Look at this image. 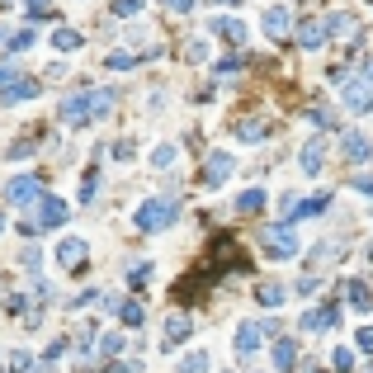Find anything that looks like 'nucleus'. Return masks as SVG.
Instances as JSON below:
<instances>
[{
  "label": "nucleus",
  "mask_w": 373,
  "mask_h": 373,
  "mask_svg": "<svg viewBox=\"0 0 373 373\" xmlns=\"http://www.w3.org/2000/svg\"><path fill=\"white\" fill-rule=\"evenodd\" d=\"M109 109H113V90H90V85H80V90H71V95L62 100V123H66V128H85V123H100Z\"/></svg>",
  "instance_id": "1"
},
{
  "label": "nucleus",
  "mask_w": 373,
  "mask_h": 373,
  "mask_svg": "<svg viewBox=\"0 0 373 373\" xmlns=\"http://www.w3.org/2000/svg\"><path fill=\"white\" fill-rule=\"evenodd\" d=\"M175 217H180V199L161 194V199H147V203L137 208V227H142V232H165Z\"/></svg>",
  "instance_id": "2"
},
{
  "label": "nucleus",
  "mask_w": 373,
  "mask_h": 373,
  "mask_svg": "<svg viewBox=\"0 0 373 373\" xmlns=\"http://www.w3.org/2000/svg\"><path fill=\"white\" fill-rule=\"evenodd\" d=\"M354 189L359 194H373V175H354Z\"/></svg>",
  "instance_id": "42"
},
{
  "label": "nucleus",
  "mask_w": 373,
  "mask_h": 373,
  "mask_svg": "<svg viewBox=\"0 0 373 373\" xmlns=\"http://www.w3.org/2000/svg\"><path fill=\"white\" fill-rule=\"evenodd\" d=\"M118 307V317H123V326H142L147 321V307L137 302V298H128V302H113Z\"/></svg>",
  "instance_id": "20"
},
{
  "label": "nucleus",
  "mask_w": 373,
  "mask_h": 373,
  "mask_svg": "<svg viewBox=\"0 0 373 373\" xmlns=\"http://www.w3.org/2000/svg\"><path fill=\"white\" fill-rule=\"evenodd\" d=\"M43 194V180L38 175H15L10 185H5V203H28V199H38Z\"/></svg>",
  "instance_id": "6"
},
{
  "label": "nucleus",
  "mask_w": 373,
  "mask_h": 373,
  "mask_svg": "<svg viewBox=\"0 0 373 373\" xmlns=\"http://www.w3.org/2000/svg\"><path fill=\"white\" fill-rule=\"evenodd\" d=\"M43 95V80H10V85H0V104L10 109V104H24V100H38Z\"/></svg>",
  "instance_id": "5"
},
{
  "label": "nucleus",
  "mask_w": 373,
  "mask_h": 373,
  "mask_svg": "<svg viewBox=\"0 0 373 373\" xmlns=\"http://www.w3.org/2000/svg\"><path fill=\"white\" fill-rule=\"evenodd\" d=\"M241 71V57H227V62H217V76L227 80V76H237Z\"/></svg>",
  "instance_id": "35"
},
{
  "label": "nucleus",
  "mask_w": 373,
  "mask_h": 373,
  "mask_svg": "<svg viewBox=\"0 0 373 373\" xmlns=\"http://www.w3.org/2000/svg\"><path fill=\"white\" fill-rule=\"evenodd\" d=\"M331 359H336V369H340V373H349V369H354V354H349L345 345L336 349V354H331Z\"/></svg>",
  "instance_id": "34"
},
{
  "label": "nucleus",
  "mask_w": 373,
  "mask_h": 373,
  "mask_svg": "<svg viewBox=\"0 0 373 373\" xmlns=\"http://www.w3.org/2000/svg\"><path fill=\"white\" fill-rule=\"evenodd\" d=\"M53 48H57V53H76V48H80V33H76V28H57V33H53Z\"/></svg>",
  "instance_id": "25"
},
{
  "label": "nucleus",
  "mask_w": 373,
  "mask_h": 373,
  "mask_svg": "<svg viewBox=\"0 0 373 373\" xmlns=\"http://www.w3.org/2000/svg\"><path fill=\"white\" fill-rule=\"evenodd\" d=\"M255 349H260V326H251V321L237 326V354H241V359H251Z\"/></svg>",
  "instance_id": "14"
},
{
  "label": "nucleus",
  "mask_w": 373,
  "mask_h": 373,
  "mask_svg": "<svg viewBox=\"0 0 373 373\" xmlns=\"http://www.w3.org/2000/svg\"><path fill=\"white\" fill-rule=\"evenodd\" d=\"M28 15H33V19H43V15H53V0H28Z\"/></svg>",
  "instance_id": "36"
},
{
  "label": "nucleus",
  "mask_w": 373,
  "mask_h": 373,
  "mask_svg": "<svg viewBox=\"0 0 373 373\" xmlns=\"http://www.w3.org/2000/svg\"><path fill=\"white\" fill-rule=\"evenodd\" d=\"M293 364H298V345H293V340H274V369L289 373Z\"/></svg>",
  "instance_id": "18"
},
{
  "label": "nucleus",
  "mask_w": 373,
  "mask_h": 373,
  "mask_svg": "<svg viewBox=\"0 0 373 373\" xmlns=\"http://www.w3.org/2000/svg\"><path fill=\"white\" fill-rule=\"evenodd\" d=\"M85 255H90V246L80 237H66L62 246H57V260H62V269H76V265H85Z\"/></svg>",
  "instance_id": "11"
},
{
  "label": "nucleus",
  "mask_w": 373,
  "mask_h": 373,
  "mask_svg": "<svg viewBox=\"0 0 373 373\" xmlns=\"http://www.w3.org/2000/svg\"><path fill=\"white\" fill-rule=\"evenodd\" d=\"M28 48H33V28H24V33L10 38V53H28Z\"/></svg>",
  "instance_id": "33"
},
{
  "label": "nucleus",
  "mask_w": 373,
  "mask_h": 373,
  "mask_svg": "<svg viewBox=\"0 0 373 373\" xmlns=\"http://www.w3.org/2000/svg\"><path fill=\"white\" fill-rule=\"evenodd\" d=\"M307 118H312V123H317V128H331V113H326V109H312V113H307Z\"/></svg>",
  "instance_id": "40"
},
{
  "label": "nucleus",
  "mask_w": 373,
  "mask_h": 373,
  "mask_svg": "<svg viewBox=\"0 0 373 373\" xmlns=\"http://www.w3.org/2000/svg\"><path fill=\"white\" fill-rule=\"evenodd\" d=\"M354 345H359V349H369V354H373V326H359V336H354Z\"/></svg>",
  "instance_id": "37"
},
{
  "label": "nucleus",
  "mask_w": 373,
  "mask_h": 373,
  "mask_svg": "<svg viewBox=\"0 0 373 373\" xmlns=\"http://www.w3.org/2000/svg\"><path fill=\"white\" fill-rule=\"evenodd\" d=\"M232 133H237L241 142H265V137H269V123H265V118H241Z\"/></svg>",
  "instance_id": "16"
},
{
  "label": "nucleus",
  "mask_w": 373,
  "mask_h": 373,
  "mask_svg": "<svg viewBox=\"0 0 373 373\" xmlns=\"http://www.w3.org/2000/svg\"><path fill=\"white\" fill-rule=\"evenodd\" d=\"M189 331H194V317H189V312H175V317L165 321V345H180Z\"/></svg>",
  "instance_id": "13"
},
{
  "label": "nucleus",
  "mask_w": 373,
  "mask_h": 373,
  "mask_svg": "<svg viewBox=\"0 0 373 373\" xmlns=\"http://www.w3.org/2000/svg\"><path fill=\"white\" fill-rule=\"evenodd\" d=\"M289 24H293V19H289V10H284V5H269L265 19H260L265 38H274V43H284V38H289Z\"/></svg>",
  "instance_id": "7"
},
{
  "label": "nucleus",
  "mask_w": 373,
  "mask_h": 373,
  "mask_svg": "<svg viewBox=\"0 0 373 373\" xmlns=\"http://www.w3.org/2000/svg\"><path fill=\"white\" fill-rule=\"evenodd\" d=\"M298 165H302L307 175H317L321 165H326V142H321V137H312V142H307V147L298 152Z\"/></svg>",
  "instance_id": "12"
},
{
  "label": "nucleus",
  "mask_w": 373,
  "mask_h": 373,
  "mask_svg": "<svg viewBox=\"0 0 373 373\" xmlns=\"http://www.w3.org/2000/svg\"><path fill=\"white\" fill-rule=\"evenodd\" d=\"M340 95H345V104L359 113V109H373V62H364L359 71H349L345 85H340Z\"/></svg>",
  "instance_id": "3"
},
{
  "label": "nucleus",
  "mask_w": 373,
  "mask_h": 373,
  "mask_svg": "<svg viewBox=\"0 0 373 373\" xmlns=\"http://www.w3.org/2000/svg\"><path fill=\"white\" fill-rule=\"evenodd\" d=\"M232 170H237V161H232V152H213V156H208V165H203V185H222V180H227V175H232Z\"/></svg>",
  "instance_id": "8"
},
{
  "label": "nucleus",
  "mask_w": 373,
  "mask_h": 373,
  "mask_svg": "<svg viewBox=\"0 0 373 373\" xmlns=\"http://www.w3.org/2000/svg\"><path fill=\"white\" fill-rule=\"evenodd\" d=\"M232 5H237V0H232Z\"/></svg>",
  "instance_id": "46"
},
{
  "label": "nucleus",
  "mask_w": 373,
  "mask_h": 373,
  "mask_svg": "<svg viewBox=\"0 0 373 373\" xmlns=\"http://www.w3.org/2000/svg\"><path fill=\"white\" fill-rule=\"evenodd\" d=\"M331 208V194H312V199H302L293 208V217H317V213H326Z\"/></svg>",
  "instance_id": "19"
},
{
  "label": "nucleus",
  "mask_w": 373,
  "mask_h": 373,
  "mask_svg": "<svg viewBox=\"0 0 373 373\" xmlns=\"http://www.w3.org/2000/svg\"><path fill=\"white\" fill-rule=\"evenodd\" d=\"M345 298H349V307H354V312H369V307H373V293H369V284H364V279H349Z\"/></svg>",
  "instance_id": "15"
},
{
  "label": "nucleus",
  "mask_w": 373,
  "mask_h": 373,
  "mask_svg": "<svg viewBox=\"0 0 373 373\" xmlns=\"http://www.w3.org/2000/svg\"><path fill=\"white\" fill-rule=\"evenodd\" d=\"M161 53V48H147V53H109V71H128V66H137L142 57Z\"/></svg>",
  "instance_id": "21"
},
{
  "label": "nucleus",
  "mask_w": 373,
  "mask_h": 373,
  "mask_svg": "<svg viewBox=\"0 0 373 373\" xmlns=\"http://www.w3.org/2000/svg\"><path fill=\"white\" fill-rule=\"evenodd\" d=\"M10 369H15V373H24V369H28V349H19V354L10 359Z\"/></svg>",
  "instance_id": "41"
},
{
  "label": "nucleus",
  "mask_w": 373,
  "mask_h": 373,
  "mask_svg": "<svg viewBox=\"0 0 373 373\" xmlns=\"http://www.w3.org/2000/svg\"><path fill=\"white\" fill-rule=\"evenodd\" d=\"M113 15L118 19H133V15H142V0H113Z\"/></svg>",
  "instance_id": "29"
},
{
  "label": "nucleus",
  "mask_w": 373,
  "mask_h": 373,
  "mask_svg": "<svg viewBox=\"0 0 373 373\" xmlns=\"http://www.w3.org/2000/svg\"><path fill=\"white\" fill-rule=\"evenodd\" d=\"M62 222H66V199L43 194V203H38V227H62Z\"/></svg>",
  "instance_id": "10"
},
{
  "label": "nucleus",
  "mask_w": 373,
  "mask_h": 373,
  "mask_svg": "<svg viewBox=\"0 0 373 373\" xmlns=\"http://www.w3.org/2000/svg\"><path fill=\"white\" fill-rule=\"evenodd\" d=\"M326 33H354L349 15H331V19H326Z\"/></svg>",
  "instance_id": "31"
},
{
  "label": "nucleus",
  "mask_w": 373,
  "mask_h": 373,
  "mask_svg": "<svg viewBox=\"0 0 373 373\" xmlns=\"http://www.w3.org/2000/svg\"><path fill=\"white\" fill-rule=\"evenodd\" d=\"M213 28L227 43H246V24H241V19H213Z\"/></svg>",
  "instance_id": "23"
},
{
  "label": "nucleus",
  "mask_w": 373,
  "mask_h": 373,
  "mask_svg": "<svg viewBox=\"0 0 373 373\" xmlns=\"http://www.w3.org/2000/svg\"><path fill=\"white\" fill-rule=\"evenodd\" d=\"M340 321V307H331V302H321L312 312H302V331H331Z\"/></svg>",
  "instance_id": "9"
},
{
  "label": "nucleus",
  "mask_w": 373,
  "mask_h": 373,
  "mask_svg": "<svg viewBox=\"0 0 373 373\" xmlns=\"http://www.w3.org/2000/svg\"><path fill=\"white\" fill-rule=\"evenodd\" d=\"M100 345H104V354H118V349H123V336H113V331H109Z\"/></svg>",
  "instance_id": "38"
},
{
  "label": "nucleus",
  "mask_w": 373,
  "mask_h": 373,
  "mask_svg": "<svg viewBox=\"0 0 373 373\" xmlns=\"http://www.w3.org/2000/svg\"><path fill=\"white\" fill-rule=\"evenodd\" d=\"M0 10H10V0H0Z\"/></svg>",
  "instance_id": "43"
},
{
  "label": "nucleus",
  "mask_w": 373,
  "mask_h": 373,
  "mask_svg": "<svg viewBox=\"0 0 373 373\" xmlns=\"http://www.w3.org/2000/svg\"><path fill=\"white\" fill-rule=\"evenodd\" d=\"M321 43H326V28H321V24H302V28H298V48L312 53V48H321Z\"/></svg>",
  "instance_id": "22"
},
{
  "label": "nucleus",
  "mask_w": 373,
  "mask_h": 373,
  "mask_svg": "<svg viewBox=\"0 0 373 373\" xmlns=\"http://www.w3.org/2000/svg\"><path fill=\"white\" fill-rule=\"evenodd\" d=\"M0 227H5V217H0Z\"/></svg>",
  "instance_id": "45"
},
{
  "label": "nucleus",
  "mask_w": 373,
  "mask_h": 373,
  "mask_svg": "<svg viewBox=\"0 0 373 373\" xmlns=\"http://www.w3.org/2000/svg\"><path fill=\"white\" fill-rule=\"evenodd\" d=\"M95 189H100V170L90 165V170H85V180H80V203H90V199H95Z\"/></svg>",
  "instance_id": "28"
},
{
  "label": "nucleus",
  "mask_w": 373,
  "mask_h": 373,
  "mask_svg": "<svg viewBox=\"0 0 373 373\" xmlns=\"http://www.w3.org/2000/svg\"><path fill=\"white\" fill-rule=\"evenodd\" d=\"M161 5H165V10H175V15H185V10H194L199 0H161Z\"/></svg>",
  "instance_id": "39"
},
{
  "label": "nucleus",
  "mask_w": 373,
  "mask_h": 373,
  "mask_svg": "<svg viewBox=\"0 0 373 373\" xmlns=\"http://www.w3.org/2000/svg\"><path fill=\"white\" fill-rule=\"evenodd\" d=\"M208 369V354H203V349H199V354H189L185 364H180V373H203Z\"/></svg>",
  "instance_id": "30"
},
{
  "label": "nucleus",
  "mask_w": 373,
  "mask_h": 373,
  "mask_svg": "<svg viewBox=\"0 0 373 373\" xmlns=\"http://www.w3.org/2000/svg\"><path fill=\"white\" fill-rule=\"evenodd\" d=\"M260 302H265V307H279V302H284V289H279V284H265V289H260Z\"/></svg>",
  "instance_id": "32"
},
{
  "label": "nucleus",
  "mask_w": 373,
  "mask_h": 373,
  "mask_svg": "<svg viewBox=\"0 0 373 373\" xmlns=\"http://www.w3.org/2000/svg\"><path fill=\"white\" fill-rule=\"evenodd\" d=\"M260 251H265L269 260H293L298 255V232L284 222V227H269L265 237H260Z\"/></svg>",
  "instance_id": "4"
},
{
  "label": "nucleus",
  "mask_w": 373,
  "mask_h": 373,
  "mask_svg": "<svg viewBox=\"0 0 373 373\" xmlns=\"http://www.w3.org/2000/svg\"><path fill=\"white\" fill-rule=\"evenodd\" d=\"M265 208V189H246L237 199V213H260Z\"/></svg>",
  "instance_id": "24"
},
{
  "label": "nucleus",
  "mask_w": 373,
  "mask_h": 373,
  "mask_svg": "<svg viewBox=\"0 0 373 373\" xmlns=\"http://www.w3.org/2000/svg\"><path fill=\"white\" fill-rule=\"evenodd\" d=\"M345 156H349V161H369V156H373L369 137H364V133H345Z\"/></svg>",
  "instance_id": "17"
},
{
  "label": "nucleus",
  "mask_w": 373,
  "mask_h": 373,
  "mask_svg": "<svg viewBox=\"0 0 373 373\" xmlns=\"http://www.w3.org/2000/svg\"><path fill=\"white\" fill-rule=\"evenodd\" d=\"M152 165H156V170H170V165H175V147H170V142H161L156 152H152Z\"/></svg>",
  "instance_id": "26"
},
{
  "label": "nucleus",
  "mask_w": 373,
  "mask_h": 373,
  "mask_svg": "<svg viewBox=\"0 0 373 373\" xmlns=\"http://www.w3.org/2000/svg\"><path fill=\"white\" fill-rule=\"evenodd\" d=\"M312 373H326V369H312Z\"/></svg>",
  "instance_id": "44"
},
{
  "label": "nucleus",
  "mask_w": 373,
  "mask_h": 373,
  "mask_svg": "<svg viewBox=\"0 0 373 373\" xmlns=\"http://www.w3.org/2000/svg\"><path fill=\"white\" fill-rule=\"evenodd\" d=\"M152 274H156V265H147V260H142V265H133L128 284H133V289H147V284H152Z\"/></svg>",
  "instance_id": "27"
}]
</instances>
